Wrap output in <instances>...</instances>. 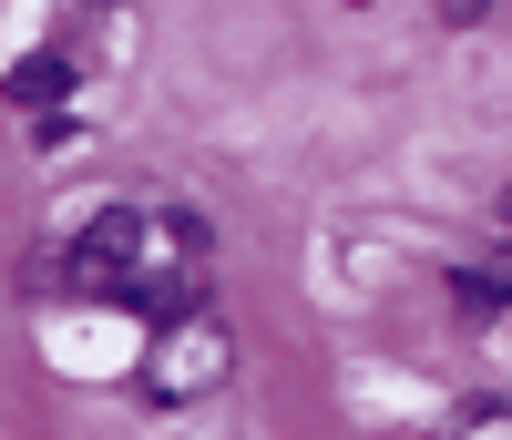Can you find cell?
Wrapping results in <instances>:
<instances>
[{
	"label": "cell",
	"mask_w": 512,
	"mask_h": 440,
	"mask_svg": "<svg viewBox=\"0 0 512 440\" xmlns=\"http://www.w3.org/2000/svg\"><path fill=\"white\" fill-rule=\"evenodd\" d=\"M236 369V348H226V328L205 318H164V338H154V400H205V389H216Z\"/></svg>",
	"instance_id": "7a4b0ae2"
},
{
	"label": "cell",
	"mask_w": 512,
	"mask_h": 440,
	"mask_svg": "<svg viewBox=\"0 0 512 440\" xmlns=\"http://www.w3.org/2000/svg\"><path fill=\"white\" fill-rule=\"evenodd\" d=\"M502 226H512V185H502Z\"/></svg>",
	"instance_id": "5b68a950"
},
{
	"label": "cell",
	"mask_w": 512,
	"mask_h": 440,
	"mask_svg": "<svg viewBox=\"0 0 512 440\" xmlns=\"http://www.w3.org/2000/svg\"><path fill=\"white\" fill-rule=\"evenodd\" d=\"M123 297H134L154 328L205 307V226H195V215H175V205L144 215V256H134V277H123Z\"/></svg>",
	"instance_id": "6da1fadb"
},
{
	"label": "cell",
	"mask_w": 512,
	"mask_h": 440,
	"mask_svg": "<svg viewBox=\"0 0 512 440\" xmlns=\"http://www.w3.org/2000/svg\"><path fill=\"white\" fill-rule=\"evenodd\" d=\"M451 297H461V318H502L512 307V267H461Z\"/></svg>",
	"instance_id": "277c9868"
},
{
	"label": "cell",
	"mask_w": 512,
	"mask_h": 440,
	"mask_svg": "<svg viewBox=\"0 0 512 440\" xmlns=\"http://www.w3.org/2000/svg\"><path fill=\"white\" fill-rule=\"evenodd\" d=\"M11 103H21V113H52V103H72V62H62V52H31V62H11Z\"/></svg>",
	"instance_id": "3957f363"
}]
</instances>
